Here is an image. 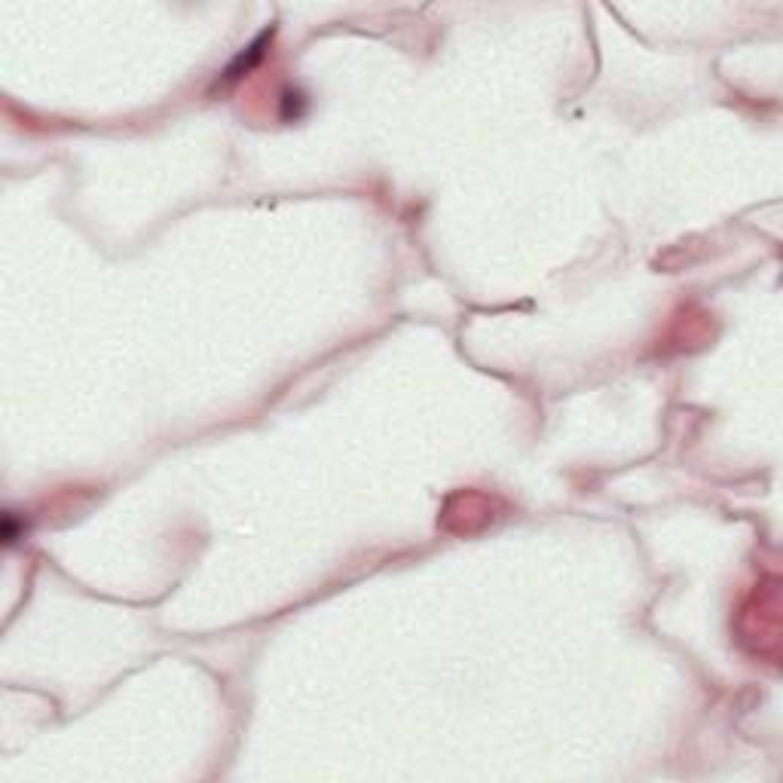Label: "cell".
I'll return each instance as SVG.
<instances>
[{"instance_id": "cell-1", "label": "cell", "mask_w": 783, "mask_h": 783, "mask_svg": "<svg viewBox=\"0 0 783 783\" xmlns=\"http://www.w3.org/2000/svg\"><path fill=\"white\" fill-rule=\"evenodd\" d=\"M0 532H3V542L6 545H12V542H18V538L28 532V523H18L16 521V511H6L3 514V526H0Z\"/></svg>"}]
</instances>
